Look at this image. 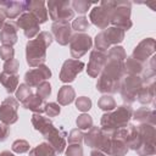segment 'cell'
Masks as SVG:
<instances>
[{
	"label": "cell",
	"mask_w": 156,
	"mask_h": 156,
	"mask_svg": "<svg viewBox=\"0 0 156 156\" xmlns=\"http://www.w3.org/2000/svg\"><path fill=\"white\" fill-rule=\"evenodd\" d=\"M52 38L48 32H41L37 39L27 43V62L29 66H40L45 61V49L51 44Z\"/></svg>",
	"instance_id": "1"
},
{
	"label": "cell",
	"mask_w": 156,
	"mask_h": 156,
	"mask_svg": "<svg viewBox=\"0 0 156 156\" xmlns=\"http://www.w3.org/2000/svg\"><path fill=\"white\" fill-rule=\"evenodd\" d=\"M110 11V22L117 28L129 29L132 27L130 17V2H117V1H106Z\"/></svg>",
	"instance_id": "2"
},
{
	"label": "cell",
	"mask_w": 156,
	"mask_h": 156,
	"mask_svg": "<svg viewBox=\"0 0 156 156\" xmlns=\"http://www.w3.org/2000/svg\"><path fill=\"white\" fill-rule=\"evenodd\" d=\"M132 116V110L128 106H119L117 111L112 113H105L101 118L102 129L106 132H113L118 128H123L127 126L129 118Z\"/></svg>",
	"instance_id": "3"
},
{
	"label": "cell",
	"mask_w": 156,
	"mask_h": 156,
	"mask_svg": "<svg viewBox=\"0 0 156 156\" xmlns=\"http://www.w3.org/2000/svg\"><path fill=\"white\" fill-rule=\"evenodd\" d=\"M124 38V30L117 27H111L107 29H104L101 33L96 35L95 39V45L99 51H104L108 49L111 44H117L121 43Z\"/></svg>",
	"instance_id": "4"
},
{
	"label": "cell",
	"mask_w": 156,
	"mask_h": 156,
	"mask_svg": "<svg viewBox=\"0 0 156 156\" xmlns=\"http://www.w3.org/2000/svg\"><path fill=\"white\" fill-rule=\"evenodd\" d=\"M48 7L49 15L55 22H68L74 16L69 1H49Z\"/></svg>",
	"instance_id": "5"
},
{
	"label": "cell",
	"mask_w": 156,
	"mask_h": 156,
	"mask_svg": "<svg viewBox=\"0 0 156 156\" xmlns=\"http://www.w3.org/2000/svg\"><path fill=\"white\" fill-rule=\"evenodd\" d=\"M69 48H71L72 56L76 58H79L91 48V38L87 34H83V33L77 34V35L71 38Z\"/></svg>",
	"instance_id": "6"
},
{
	"label": "cell",
	"mask_w": 156,
	"mask_h": 156,
	"mask_svg": "<svg viewBox=\"0 0 156 156\" xmlns=\"http://www.w3.org/2000/svg\"><path fill=\"white\" fill-rule=\"evenodd\" d=\"M18 102L13 98H7L0 106V121L4 124H12L17 121Z\"/></svg>",
	"instance_id": "7"
},
{
	"label": "cell",
	"mask_w": 156,
	"mask_h": 156,
	"mask_svg": "<svg viewBox=\"0 0 156 156\" xmlns=\"http://www.w3.org/2000/svg\"><path fill=\"white\" fill-rule=\"evenodd\" d=\"M17 26L23 29L24 35L29 39L39 33V22L30 12L22 13L17 20Z\"/></svg>",
	"instance_id": "8"
},
{
	"label": "cell",
	"mask_w": 156,
	"mask_h": 156,
	"mask_svg": "<svg viewBox=\"0 0 156 156\" xmlns=\"http://www.w3.org/2000/svg\"><path fill=\"white\" fill-rule=\"evenodd\" d=\"M90 20L99 28H107V24L110 23V11L106 5V1H101L100 6H96L90 11Z\"/></svg>",
	"instance_id": "9"
},
{
	"label": "cell",
	"mask_w": 156,
	"mask_h": 156,
	"mask_svg": "<svg viewBox=\"0 0 156 156\" xmlns=\"http://www.w3.org/2000/svg\"><path fill=\"white\" fill-rule=\"evenodd\" d=\"M50 76H51L50 69L45 65H40L37 68L28 71L24 76V79L28 87H38L39 84L45 82V79L50 78Z\"/></svg>",
	"instance_id": "10"
},
{
	"label": "cell",
	"mask_w": 156,
	"mask_h": 156,
	"mask_svg": "<svg viewBox=\"0 0 156 156\" xmlns=\"http://www.w3.org/2000/svg\"><path fill=\"white\" fill-rule=\"evenodd\" d=\"M84 68V63L82 61L78 60H67L65 61L62 69H61V74H60V79L65 83L72 82L74 80L76 76Z\"/></svg>",
	"instance_id": "11"
},
{
	"label": "cell",
	"mask_w": 156,
	"mask_h": 156,
	"mask_svg": "<svg viewBox=\"0 0 156 156\" xmlns=\"http://www.w3.org/2000/svg\"><path fill=\"white\" fill-rule=\"evenodd\" d=\"M51 29H52V33L56 40L61 45H66L69 43L72 38V27L68 22H55Z\"/></svg>",
	"instance_id": "12"
},
{
	"label": "cell",
	"mask_w": 156,
	"mask_h": 156,
	"mask_svg": "<svg viewBox=\"0 0 156 156\" xmlns=\"http://www.w3.org/2000/svg\"><path fill=\"white\" fill-rule=\"evenodd\" d=\"M44 136L49 140L50 145L54 147V150L56 152H62L63 151V149L66 146V139H65L66 133L63 132V129H57V128L52 127Z\"/></svg>",
	"instance_id": "13"
},
{
	"label": "cell",
	"mask_w": 156,
	"mask_h": 156,
	"mask_svg": "<svg viewBox=\"0 0 156 156\" xmlns=\"http://www.w3.org/2000/svg\"><path fill=\"white\" fill-rule=\"evenodd\" d=\"M106 55L102 51L93 50L90 54V61L88 65V73L91 77H96L100 71L104 68V65L106 62Z\"/></svg>",
	"instance_id": "14"
},
{
	"label": "cell",
	"mask_w": 156,
	"mask_h": 156,
	"mask_svg": "<svg viewBox=\"0 0 156 156\" xmlns=\"http://www.w3.org/2000/svg\"><path fill=\"white\" fill-rule=\"evenodd\" d=\"M121 88L123 98L126 100L129 99V101H133L134 96H136L139 89L141 88V80L139 79V77H128Z\"/></svg>",
	"instance_id": "15"
},
{
	"label": "cell",
	"mask_w": 156,
	"mask_h": 156,
	"mask_svg": "<svg viewBox=\"0 0 156 156\" xmlns=\"http://www.w3.org/2000/svg\"><path fill=\"white\" fill-rule=\"evenodd\" d=\"M0 5H2L6 17L15 18L20 16L23 11L28 10L29 1H2L0 2Z\"/></svg>",
	"instance_id": "16"
},
{
	"label": "cell",
	"mask_w": 156,
	"mask_h": 156,
	"mask_svg": "<svg viewBox=\"0 0 156 156\" xmlns=\"http://www.w3.org/2000/svg\"><path fill=\"white\" fill-rule=\"evenodd\" d=\"M0 40L4 43V45H13L17 41V24L15 22H6L4 23V27L1 28L0 33Z\"/></svg>",
	"instance_id": "17"
},
{
	"label": "cell",
	"mask_w": 156,
	"mask_h": 156,
	"mask_svg": "<svg viewBox=\"0 0 156 156\" xmlns=\"http://www.w3.org/2000/svg\"><path fill=\"white\" fill-rule=\"evenodd\" d=\"M154 49H155L154 39H145L135 48L133 52V58H135L136 61H143L154 52Z\"/></svg>",
	"instance_id": "18"
},
{
	"label": "cell",
	"mask_w": 156,
	"mask_h": 156,
	"mask_svg": "<svg viewBox=\"0 0 156 156\" xmlns=\"http://www.w3.org/2000/svg\"><path fill=\"white\" fill-rule=\"evenodd\" d=\"M28 11L37 18L39 24L44 23L48 20V10L45 9L44 1H29Z\"/></svg>",
	"instance_id": "19"
},
{
	"label": "cell",
	"mask_w": 156,
	"mask_h": 156,
	"mask_svg": "<svg viewBox=\"0 0 156 156\" xmlns=\"http://www.w3.org/2000/svg\"><path fill=\"white\" fill-rule=\"evenodd\" d=\"M32 123L34 124V128H35L37 130H39L43 135H45V134L54 127L52 123H51V121H50L49 118L43 117V116L39 115V113H34V115H33V117H32Z\"/></svg>",
	"instance_id": "20"
},
{
	"label": "cell",
	"mask_w": 156,
	"mask_h": 156,
	"mask_svg": "<svg viewBox=\"0 0 156 156\" xmlns=\"http://www.w3.org/2000/svg\"><path fill=\"white\" fill-rule=\"evenodd\" d=\"M0 82L2 83V85L6 88L7 93H13L18 85V77L17 74L13 73H9V72H2L0 74Z\"/></svg>",
	"instance_id": "21"
},
{
	"label": "cell",
	"mask_w": 156,
	"mask_h": 156,
	"mask_svg": "<svg viewBox=\"0 0 156 156\" xmlns=\"http://www.w3.org/2000/svg\"><path fill=\"white\" fill-rule=\"evenodd\" d=\"M23 106L28 110H32L34 112H43L44 111V101L38 95H29L24 101H22Z\"/></svg>",
	"instance_id": "22"
},
{
	"label": "cell",
	"mask_w": 156,
	"mask_h": 156,
	"mask_svg": "<svg viewBox=\"0 0 156 156\" xmlns=\"http://www.w3.org/2000/svg\"><path fill=\"white\" fill-rule=\"evenodd\" d=\"M74 99V90L69 85H63L57 95V100L61 105H68L73 101Z\"/></svg>",
	"instance_id": "23"
},
{
	"label": "cell",
	"mask_w": 156,
	"mask_h": 156,
	"mask_svg": "<svg viewBox=\"0 0 156 156\" xmlns=\"http://www.w3.org/2000/svg\"><path fill=\"white\" fill-rule=\"evenodd\" d=\"M55 155H56V151L54 150V147L46 143L39 144L38 146L32 149V151L29 152V156H55Z\"/></svg>",
	"instance_id": "24"
},
{
	"label": "cell",
	"mask_w": 156,
	"mask_h": 156,
	"mask_svg": "<svg viewBox=\"0 0 156 156\" xmlns=\"http://www.w3.org/2000/svg\"><path fill=\"white\" fill-rule=\"evenodd\" d=\"M101 135H102V132L99 128L94 127V128H91L89 130V133H87L84 135V141L90 147H96L98 149V145H99V141H100Z\"/></svg>",
	"instance_id": "25"
},
{
	"label": "cell",
	"mask_w": 156,
	"mask_h": 156,
	"mask_svg": "<svg viewBox=\"0 0 156 156\" xmlns=\"http://www.w3.org/2000/svg\"><path fill=\"white\" fill-rule=\"evenodd\" d=\"M136 96H138L139 101L143 102V104L151 101V99H152V96H154V89H152V87L140 88L139 91H138V94H136Z\"/></svg>",
	"instance_id": "26"
},
{
	"label": "cell",
	"mask_w": 156,
	"mask_h": 156,
	"mask_svg": "<svg viewBox=\"0 0 156 156\" xmlns=\"http://www.w3.org/2000/svg\"><path fill=\"white\" fill-rule=\"evenodd\" d=\"M88 27H89V21L84 16L76 18L73 21V23H72V28L76 29V30H78V32H84V30L88 29Z\"/></svg>",
	"instance_id": "27"
},
{
	"label": "cell",
	"mask_w": 156,
	"mask_h": 156,
	"mask_svg": "<svg viewBox=\"0 0 156 156\" xmlns=\"http://www.w3.org/2000/svg\"><path fill=\"white\" fill-rule=\"evenodd\" d=\"M99 107L100 108H102V110H107V111H111L112 108H115L116 107V102H115V100L111 98V96H106V95H104L100 100H99Z\"/></svg>",
	"instance_id": "28"
},
{
	"label": "cell",
	"mask_w": 156,
	"mask_h": 156,
	"mask_svg": "<svg viewBox=\"0 0 156 156\" xmlns=\"http://www.w3.org/2000/svg\"><path fill=\"white\" fill-rule=\"evenodd\" d=\"M77 126L80 128V129H89L93 127V119L89 115H80L77 119Z\"/></svg>",
	"instance_id": "29"
},
{
	"label": "cell",
	"mask_w": 156,
	"mask_h": 156,
	"mask_svg": "<svg viewBox=\"0 0 156 156\" xmlns=\"http://www.w3.org/2000/svg\"><path fill=\"white\" fill-rule=\"evenodd\" d=\"M17 93H16V98L20 101H24L29 95H32L30 91V87H28L27 84H21L20 87H17Z\"/></svg>",
	"instance_id": "30"
},
{
	"label": "cell",
	"mask_w": 156,
	"mask_h": 156,
	"mask_svg": "<svg viewBox=\"0 0 156 156\" xmlns=\"http://www.w3.org/2000/svg\"><path fill=\"white\" fill-rule=\"evenodd\" d=\"M110 60H117V61H123V58L126 57V54H124V50L123 48L121 46H115L110 50Z\"/></svg>",
	"instance_id": "31"
},
{
	"label": "cell",
	"mask_w": 156,
	"mask_h": 156,
	"mask_svg": "<svg viewBox=\"0 0 156 156\" xmlns=\"http://www.w3.org/2000/svg\"><path fill=\"white\" fill-rule=\"evenodd\" d=\"M90 5H91V2L84 1V0H78V1H73V2H72L73 9H74L76 11H78L79 13H85V12H88Z\"/></svg>",
	"instance_id": "32"
},
{
	"label": "cell",
	"mask_w": 156,
	"mask_h": 156,
	"mask_svg": "<svg viewBox=\"0 0 156 156\" xmlns=\"http://www.w3.org/2000/svg\"><path fill=\"white\" fill-rule=\"evenodd\" d=\"M126 67L128 68V71H129L130 73H134V74H135V73H139V72L141 71V68H143L141 63H140L139 61H136L135 58H133V57H129V58H128Z\"/></svg>",
	"instance_id": "33"
},
{
	"label": "cell",
	"mask_w": 156,
	"mask_h": 156,
	"mask_svg": "<svg viewBox=\"0 0 156 156\" xmlns=\"http://www.w3.org/2000/svg\"><path fill=\"white\" fill-rule=\"evenodd\" d=\"M37 91H38V96L44 100L46 96L50 95V93H51V87H50V84H49L48 82H43L41 84L38 85V90H37Z\"/></svg>",
	"instance_id": "34"
},
{
	"label": "cell",
	"mask_w": 156,
	"mask_h": 156,
	"mask_svg": "<svg viewBox=\"0 0 156 156\" xmlns=\"http://www.w3.org/2000/svg\"><path fill=\"white\" fill-rule=\"evenodd\" d=\"M12 150L15 152H18V154H22V152H26L29 150V144L26 141V140H16L13 144H12Z\"/></svg>",
	"instance_id": "35"
},
{
	"label": "cell",
	"mask_w": 156,
	"mask_h": 156,
	"mask_svg": "<svg viewBox=\"0 0 156 156\" xmlns=\"http://www.w3.org/2000/svg\"><path fill=\"white\" fill-rule=\"evenodd\" d=\"M18 69V61L15 60V58H11V60H7L5 63H4V71L5 72H9V73H13L16 74Z\"/></svg>",
	"instance_id": "36"
},
{
	"label": "cell",
	"mask_w": 156,
	"mask_h": 156,
	"mask_svg": "<svg viewBox=\"0 0 156 156\" xmlns=\"http://www.w3.org/2000/svg\"><path fill=\"white\" fill-rule=\"evenodd\" d=\"M0 57L5 61L13 58V49L10 45H2L0 48Z\"/></svg>",
	"instance_id": "37"
},
{
	"label": "cell",
	"mask_w": 156,
	"mask_h": 156,
	"mask_svg": "<svg viewBox=\"0 0 156 156\" xmlns=\"http://www.w3.org/2000/svg\"><path fill=\"white\" fill-rule=\"evenodd\" d=\"M76 105H77L78 110H80V111H88L90 108V106H91V101H90V99H88L85 96H82V98H78L77 99Z\"/></svg>",
	"instance_id": "38"
},
{
	"label": "cell",
	"mask_w": 156,
	"mask_h": 156,
	"mask_svg": "<svg viewBox=\"0 0 156 156\" xmlns=\"http://www.w3.org/2000/svg\"><path fill=\"white\" fill-rule=\"evenodd\" d=\"M44 111L45 113L49 116V117H54L56 115L60 113V106L55 102H50V104H46L45 107H44Z\"/></svg>",
	"instance_id": "39"
},
{
	"label": "cell",
	"mask_w": 156,
	"mask_h": 156,
	"mask_svg": "<svg viewBox=\"0 0 156 156\" xmlns=\"http://www.w3.org/2000/svg\"><path fill=\"white\" fill-rule=\"evenodd\" d=\"M83 149L79 144H71L66 151V156H82Z\"/></svg>",
	"instance_id": "40"
},
{
	"label": "cell",
	"mask_w": 156,
	"mask_h": 156,
	"mask_svg": "<svg viewBox=\"0 0 156 156\" xmlns=\"http://www.w3.org/2000/svg\"><path fill=\"white\" fill-rule=\"evenodd\" d=\"M83 133L78 129H73L71 133H69V136H68V141L69 143H74V144H78L80 143V140L83 139Z\"/></svg>",
	"instance_id": "41"
},
{
	"label": "cell",
	"mask_w": 156,
	"mask_h": 156,
	"mask_svg": "<svg viewBox=\"0 0 156 156\" xmlns=\"http://www.w3.org/2000/svg\"><path fill=\"white\" fill-rule=\"evenodd\" d=\"M9 127L6 124H0V141L5 140L9 135Z\"/></svg>",
	"instance_id": "42"
},
{
	"label": "cell",
	"mask_w": 156,
	"mask_h": 156,
	"mask_svg": "<svg viewBox=\"0 0 156 156\" xmlns=\"http://www.w3.org/2000/svg\"><path fill=\"white\" fill-rule=\"evenodd\" d=\"M5 18H6V15H5V12H4V9H2V7H0V29L4 27Z\"/></svg>",
	"instance_id": "43"
},
{
	"label": "cell",
	"mask_w": 156,
	"mask_h": 156,
	"mask_svg": "<svg viewBox=\"0 0 156 156\" xmlns=\"http://www.w3.org/2000/svg\"><path fill=\"white\" fill-rule=\"evenodd\" d=\"M91 156H106V154H104V152L100 151V150H94V151L91 152Z\"/></svg>",
	"instance_id": "44"
},
{
	"label": "cell",
	"mask_w": 156,
	"mask_h": 156,
	"mask_svg": "<svg viewBox=\"0 0 156 156\" xmlns=\"http://www.w3.org/2000/svg\"><path fill=\"white\" fill-rule=\"evenodd\" d=\"M0 156H15L13 154H11L10 151H4V152H1L0 154Z\"/></svg>",
	"instance_id": "45"
}]
</instances>
